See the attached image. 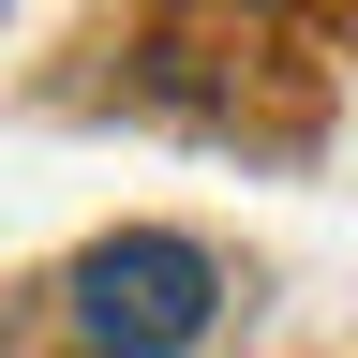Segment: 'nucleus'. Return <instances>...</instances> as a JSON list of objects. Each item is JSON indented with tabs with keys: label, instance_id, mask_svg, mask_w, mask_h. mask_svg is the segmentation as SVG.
Listing matches in <instances>:
<instances>
[{
	"label": "nucleus",
	"instance_id": "1",
	"mask_svg": "<svg viewBox=\"0 0 358 358\" xmlns=\"http://www.w3.org/2000/svg\"><path fill=\"white\" fill-rule=\"evenodd\" d=\"M224 329V268L164 224H120V239L75 254V343L90 358H194Z\"/></svg>",
	"mask_w": 358,
	"mask_h": 358
}]
</instances>
